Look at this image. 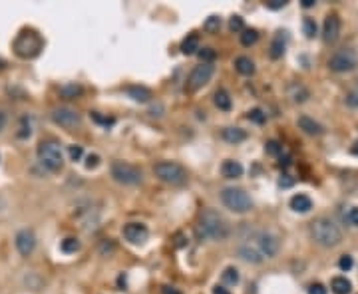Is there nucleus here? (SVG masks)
Returning <instances> with one entry per match:
<instances>
[{"label":"nucleus","mask_w":358,"mask_h":294,"mask_svg":"<svg viewBox=\"0 0 358 294\" xmlns=\"http://www.w3.org/2000/svg\"><path fill=\"white\" fill-rule=\"evenodd\" d=\"M199 235L211 241H225L229 237V225L215 209H205L199 217Z\"/></svg>","instance_id":"nucleus-1"},{"label":"nucleus","mask_w":358,"mask_h":294,"mask_svg":"<svg viewBox=\"0 0 358 294\" xmlns=\"http://www.w3.org/2000/svg\"><path fill=\"white\" fill-rule=\"evenodd\" d=\"M311 235H313V239H315L321 247H327V249L337 247V245L343 241L341 229H339L331 219H327V217H321V219L313 221V225H311Z\"/></svg>","instance_id":"nucleus-2"},{"label":"nucleus","mask_w":358,"mask_h":294,"mask_svg":"<svg viewBox=\"0 0 358 294\" xmlns=\"http://www.w3.org/2000/svg\"><path fill=\"white\" fill-rule=\"evenodd\" d=\"M12 48H14V52H16L18 58H22V60H32V58H36V56L42 52L44 40H42L40 34L34 32V30H22V32L16 36Z\"/></svg>","instance_id":"nucleus-3"},{"label":"nucleus","mask_w":358,"mask_h":294,"mask_svg":"<svg viewBox=\"0 0 358 294\" xmlns=\"http://www.w3.org/2000/svg\"><path fill=\"white\" fill-rule=\"evenodd\" d=\"M38 159H40V163H42L48 171H52V173H58V171H62V167H64L62 149H60V144L54 142V140L40 142V146H38Z\"/></svg>","instance_id":"nucleus-4"},{"label":"nucleus","mask_w":358,"mask_h":294,"mask_svg":"<svg viewBox=\"0 0 358 294\" xmlns=\"http://www.w3.org/2000/svg\"><path fill=\"white\" fill-rule=\"evenodd\" d=\"M221 201L223 205L233 211V213H247L253 209V201L251 197L243 191V189H237V187H227L221 191Z\"/></svg>","instance_id":"nucleus-5"},{"label":"nucleus","mask_w":358,"mask_h":294,"mask_svg":"<svg viewBox=\"0 0 358 294\" xmlns=\"http://www.w3.org/2000/svg\"><path fill=\"white\" fill-rule=\"evenodd\" d=\"M154 173L160 181L168 183V185H183L187 181V171L174 161H162L154 167Z\"/></svg>","instance_id":"nucleus-6"},{"label":"nucleus","mask_w":358,"mask_h":294,"mask_svg":"<svg viewBox=\"0 0 358 294\" xmlns=\"http://www.w3.org/2000/svg\"><path fill=\"white\" fill-rule=\"evenodd\" d=\"M112 177L122 185H140L144 179V173L136 165H130L126 161H116L112 165Z\"/></svg>","instance_id":"nucleus-7"},{"label":"nucleus","mask_w":358,"mask_h":294,"mask_svg":"<svg viewBox=\"0 0 358 294\" xmlns=\"http://www.w3.org/2000/svg\"><path fill=\"white\" fill-rule=\"evenodd\" d=\"M357 64H358V56H357V52L351 50V48H343V50H339V52L333 54V58L329 60V68H331L333 72H339V74L355 70Z\"/></svg>","instance_id":"nucleus-8"},{"label":"nucleus","mask_w":358,"mask_h":294,"mask_svg":"<svg viewBox=\"0 0 358 294\" xmlns=\"http://www.w3.org/2000/svg\"><path fill=\"white\" fill-rule=\"evenodd\" d=\"M213 72H215V66L213 64H199V66H195L193 68V72L189 74V80H187V88L191 90V92H197V90H201L209 80H211V76H213Z\"/></svg>","instance_id":"nucleus-9"},{"label":"nucleus","mask_w":358,"mask_h":294,"mask_svg":"<svg viewBox=\"0 0 358 294\" xmlns=\"http://www.w3.org/2000/svg\"><path fill=\"white\" fill-rule=\"evenodd\" d=\"M255 241H257V251L267 257V259H273L277 253H279V241L277 237H273L271 233H257L255 235Z\"/></svg>","instance_id":"nucleus-10"},{"label":"nucleus","mask_w":358,"mask_h":294,"mask_svg":"<svg viewBox=\"0 0 358 294\" xmlns=\"http://www.w3.org/2000/svg\"><path fill=\"white\" fill-rule=\"evenodd\" d=\"M14 243H16V249H18V253L22 257H30L34 253V249H36V235H34L32 229H22V231L16 233Z\"/></svg>","instance_id":"nucleus-11"},{"label":"nucleus","mask_w":358,"mask_h":294,"mask_svg":"<svg viewBox=\"0 0 358 294\" xmlns=\"http://www.w3.org/2000/svg\"><path fill=\"white\" fill-rule=\"evenodd\" d=\"M124 237L132 245H146V241L150 237V231H148V227L144 223H128L124 227Z\"/></svg>","instance_id":"nucleus-12"},{"label":"nucleus","mask_w":358,"mask_h":294,"mask_svg":"<svg viewBox=\"0 0 358 294\" xmlns=\"http://www.w3.org/2000/svg\"><path fill=\"white\" fill-rule=\"evenodd\" d=\"M52 120H54L58 126L68 128V130L80 126V116H78L74 110H70V108H58V110H54V112H52Z\"/></svg>","instance_id":"nucleus-13"},{"label":"nucleus","mask_w":358,"mask_h":294,"mask_svg":"<svg viewBox=\"0 0 358 294\" xmlns=\"http://www.w3.org/2000/svg\"><path fill=\"white\" fill-rule=\"evenodd\" d=\"M339 34H341V18L337 14H329L325 18V26H323V36H325V42H337L339 40Z\"/></svg>","instance_id":"nucleus-14"},{"label":"nucleus","mask_w":358,"mask_h":294,"mask_svg":"<svg viewBox=\"0 0 358 294\" xmlns=\"http://www.w3.org/2000/svg\"><path fill=\"white\" fill-rule=\"evenodd\" d=\"M289 205H291V209H293L295 213H309V211L313 209V201H311V197H309V195H303V193L291 197Z\"/></svg>","instance_id":"nucleus-15"},{"label":"nucleus","mask_w":358,"mask_h":294,"mask_svg":"<svg viewBox=\"0 0 358 294\" xmlns=\"http://www.w3.org/2000/svg\"><path fill=\"white\" fill-rule=\"evenodd\" d=\"M239 257H241L243 261H247V263H255V265H259V263L265 261V257L257 251V247H251L249 243H245V245L239 247Z\"/></svg>","instance_id":"nucleus-16"},{"label":"nucleus","mask_w":358,"mask_h":294,"mask_svg":"<svg viewBox=\"0 0 358 294\" xmlns=\"http://www.w3.org/2000/svg\"><path fill=\"white\" fill-rule=\"evenodd\" d=\"M221 173L225 179H239L243 175V165L239 161H233V159H227L223 165H221Z\"/></svg>","instance_id":"nucleus-17"},{"label":"nucleus","mask_w":358,"mask_h":294,"mask_svg":"<svg viewBox=\"0 0 358 294\" xmlns=\"http://www.w3.org/2000/svg\"><path fill=\"white\" fill-rule=\"evenodd\" d=\"M299 128L305 132V134H309V136H321L323 134V126L321 124H317L313 118H309V116H301L299 118Z\"/></svg>","instance_id":"nucleus-18"},{"label":"nucleus","mask_w":358,"mask_h":294,"mask_svg":"<svg viewBox=\"0 0 358 294\" xmlns=\"http://www.w3.org/2000/svg\"><path fill=\"white\" fill-rule=\"evenodd\" d=\"M126 94H128L134 102H140V104H146V102H150V98H152V92H150L148 88H144V86H128V88H126Z\"/></svg>","instance_id":"nucleus-19"},{"label":"nucleus","mask_w":358,"mask_h":294,"mask_svg":"<svg viewBox=\"0 0 358 294\" xmlns=\"http://www.w3.org/2000/svg\"><path fill=\"white\" fill-rule=\"evenodd\" d=\"M289 98L293 100V102H297V104H303V102H307L309 100V90L303 86V84H291L289 86Z\"/></svg>","instance_id":"nucleus-20"},{"label":"nucleus","mask_w":358,"mask_h":294,"mask_svg":"<svg viewBox=\"0 0 358 294\" xmlns=\"http://www.w3.org/2000/svg\"><path fill=\"white\" fill-rule=\"evenodd\" d=\"M223 140L229 144H241L247 140V132L241 128H225L223 130Z\"/></svg>","instance_id":"nucleus-21"},{"label":"nucleus","mask_w":358,"mask_h":294,"mask_svg":"<svg viewBox=\"0 0 358 294\" xmlns=\"http://www.w3.org/2000/svg\"><path fill=\"white\" fill-rule=\"evenodd\" d=\"M235 70L239 74H243V76H253L255 74V62L251 58H247V56H239L235 60Z\"/></svg>","instance_id":"nucleus-22"},{"label":"nucleus","mask_w":358,"mask_h":294,"mask_svg":"<svg viewBox=\"0 0 358 294\" xmlns=\"http://www.w3.org/2000/svg\"><path fill=\"white\" fill-rule=\"evenodd\" d=\"M331 289L335 294H351L353 291V285L347 277H335L333 283H331Z\"/></svg>","instance_id":"nucleus-23"},{"label":"nucleus","mask_w":358,"mask_h":294,"mask_svg":"<svg viewBox=\"0 0 358 294\" xmlns=\"http://www.w3.org/2000/svg\"><path fill=\"white\" fill-rule=\"evenodd\" d=\"M199 50V36L197 34H189L183 42H181V52L185 54V56H191V54H195Z\"/></svg>","instance_id":"nucleus-24"},{"label":"nucleus","mask_w":358,"mask_h":294,"mask_svg":"<svg viewBox=\"0 0 358 294\" xmlns=\"http://www.w3.org/2000/svg\"><path fill=\"white\" fill-rule=\"evenodd\" d=\"M215 106L219 108V110H223V112H229L231 110V96H229V92L227 90H217L215 92Z\"/></svg>","instance_id":"nucleus-25"},{"label":"nucleus","mask_w":358,"mask_h":294,"mask_svg":"<svg viewBox=\"0 0 358 294\" xmlns=\"http://www.w3.org/2000/svg\"><path fill=\"white\" fill-rule=\"evenodd\" d=\"M283 54H285V40H283V34L279 32V34L275 36L273 44H271V58H273V60H279Z\"/></svg>","instance_id":"nucleus-26"},{"label":"nucleus","mask_w":358,"mask_h":294,"mask_svg":"<svg viewBox=\"0 0 358 294\" xmlns=\"http://www.w3.org/2000/svg\"><path fill=\"white\" fill-rule=\"evenodd\" d=\"M239 281H241V277H239V271H237L235 267H227V269L223 271V283H225V285L235 287V285H239Z\"/></svg>","instance_id":"nucleus-27"},{"label":"nucleus","mask_w":358,"mask_h":294,"mask_svg":"<svg viewBox=\"0 0 358 294\" xmlns=\"http://www.w3.org/2000/svg\"><path fill=\"white\" fill-rule=\"evenodd\" d=\"M257 40H259V32L257 30H253V28H247V30H243V34H241V44L243 46H253V44H257Z\"/></svg>","instance_id":"nucleus-28"},{"label":"nucleus","mask_w":358,"mask_h":294,"mask_svg":"<svg viewBox=\"0 0 358 294\" xmlns=\"http://www.w3.org/2000/svg\"><path fill=\"white\" fill-rule=\"evenodd\" d=\"M60 94H62L64 98H68V100H74V98H78V96L82 94V86H78V84H68V86H64V88L60 90Z\"/></svg>","instance_id":"nucleus-29"},{"label":"nucleus","mask_w":358,"mask_h":294,"mask_svg":"<svg viewBox=\"0 0 358 294\" xmlns=\"http://www.w3.org/2000/svg\"><path fill=\"white\" fill-rule=\"evenodd\" d=\"M60 249H62L64 253H68V255H70V253H76V251H80V241L74 239V237H68V239L62 241Z\"/></svg>","instance_id":"nucleus-30"},{"label":"nucleus","mask_w":358,"mask_h":294,"mask_svg":"<svg viewBox=\"0 0 358 294\" xmlns=\"http://www.w3.org/2000/svg\"><path fill=\"white\" fill-rule=\"evenodd\" d=\"M345 100H347V104H349L351 108H357L358 110V80L351 86V90L347 92V98H345Z\"/></svg>","instance_id":"nucleus-31"},{"label":"nucleus","mask_w":358,"mask_h":294,"mask_svg":"<svg viewBox=\"0 0 358 294\" xmlns=\"http://www.w3.org/2000/svg\"><path fill=\"white\" fill-rule=\"evenodd\" d=\"M90 116H92V120H94L96 124H100V126H104V128H112V126L116 124V120H114V118L102 116V114H98V112H92Z\"/></svg>","instance_id":"nucleus-32"},{"label":"nucleus","mask_w":358,"mask_h":294,"mask_svg":"<svg viewBox=\"0 0 358 294\" xmlns=\"http://www.w3.org/2000/svg\"><path fill=\"white\" fill-rule=\"evenodd\" d=\"M199 58L203 64H213V60L217 58V52L213 48H203V50L199 48Z\"/></svg>","instance_id":"nucleus-33"},{"label":"nucleus","mask_w":358,"mask_h":294,"mask_svg":"<svg viewBox=\"0 0 358 294\" xmlns=\"http://www.w3.org/2000/svg\"><path fill=\"white\" fill-rule=\"evenodd\" d=\"M203 28H205L207 32H217V30L221 28V18H219V16H209V18L205 20Z\"/></svg>","instance_id":"nucleus-34"},{"label":"nucleus","mask_w":358,"mask_h":294,"mask_svg":"<svg viewBox=\"0 0 358 294\" xmlns=\"http://www.w3.org/2000/svg\"><path fill=\"white\" fill-rule=\"evenodd\" d=\"M265 151L269 153V155H273V157H277V155H281L283 153V146L277 142V140H271V142H267V146H265Z\"/></svg>","instance_id":"nucleus-35"},{"label":"nucleus","mask_w":358,"mask_h":294,"mask_svg":"<svg viewBox=\"0 0 358 294\" xmlns=\"http://www.w3.org/2000/svg\"><path fill=\"white\" fill-rule=\"evenodd\" d=\"M303 30H305L307 38H315V36H317V24H315V20L307 18V20L303 22Z\"/></svg>","instance_id":"nucleus-36"},{"label":"nucleus","mask_w":358,"mask_h":294,"mask_svg":"<svg viewBox=\"0 0 358 294\" xmlns=\"http://www.w3.org/2000/svg\"><path fill=\"white\" fill-rule=\"evenodd\" d=\"M251 122H255V124H263L265 120H267V116L263 114V110L261 108H253L251 112H249V116H247Z\"/></svg>","instance_id":"nucleus-37"},{"label":"nucleus","mask_w":358,"mask_h":294,"mask_svg":"<svg viewBox=\"0 0 358 294\" xmlns=\"http://www.w3.org/2000/svg\"><path fill=\"white\" fill-rule=\"evenodd\" d=\"M229 28H231L233 32H243V30H245L243 18H241V16H233V18L229 20Z\"/></svg>","instance_id":"nucleus-38"},{"label":"nucleus","mask_w":358,"mask_h":294,"mask_svg":"<svg viewBox=\"0 0 358 294\" xmlns=\"http://www.w3.org/2000/svg\"><path fill=\"white\" fill-rule=\"evenodd\" d=\"M68 155H70L72 161H80L82 155H84V149H82V146H70L68 147Z\"/></svg>","instance_id":"nucleus-39"},{"label":"nucleus","mask_w":358,"mask_h":294,"mask_svg":"<svg viewBox=\"0 0 358 294\" xmlns=\"http://www.w3.org/2000/svg\"><path fill=\"white\" fill-rule=\"evenodd\" d=\"M86 169H96L98 165H100V155H96V153H90L88 157H86Z\"/></svg>","instance_id":"nucleus-40"},{"label":"nucleus","mask_w":358,"mask_h":294,"mask_svg":"<svg viewBox=\"0 0 358 294\" xmlns=\"http://www.w3.org/2000/svg\"><path fill=\"white\" fill-rule=\"evenodd\" d=\"M339 267H341V271H351L353 269V257L351 255H343L341 261H339Z\"/></svg>","instance_id":"nucleus-41"},{"label":"nucleus","mask_w":358,"mask_h":294,"mask_svg":"<svg viewBox=\"0 0 358 294\" xmlns=\"http://www.w3.org/2000/svg\"><path fill=\"white\" fill-rule=\"evenodd\" d=\"M309 294H327V289L321 285V283H313V285H309Z\"/></svg>","instance_id":"nucleus-42"},{"label":"nucleus","mask_w":358,"mask_h":294,"mask_svg":"<svg viewBox=\"0 0 358 294\" xmlns=\"http://www.w3.org/2000/svg\"><path fill=\"white\" fill-rule=\"evenodd\" d=\"M287 6V0H267V8L271 10H281Z\"/></svg>","instance_id":"nucleus-43"},{"label":"nucleus","mask_w":358,"mask_h":294,"mask_svg":"<svg viewBox=\"0 0 358 294\" xmlns=\"http://www.w3.org/2000/svg\"><path fill=\"white\" fill-rule=\"evenodd\" d=\"M347 219H349V223H351V225H355V227H358V207H353V209L349 211V215H347Z\"/></svg>","instance_id":"nucleus-44"},{"label":"nucleus","mask_w":358,"mask_h":294,"mask_svg":"<svg viewBox=\"0 0 358 294\" xmlns=\"http://www.w3.org/2000/svg\"><path fill=\"white\" fill-rule=\"evenodd\" d=\"M185 245H187V243H185V237H183L181 233H178V235H176V247L181 249V247H185Z\"/></svg>","instance_id":"nucleus-45"},{"label":"nucleus","mask_w":358,"mask_h":294,"mask_svg":"<svg viewBox=\"0 0 358 294\" xmlns=\"http://www.w3.org/2000/svg\"><path fill=\"white\" fill-rule=\"evenodd\" d=\"M213 294H231L229 293V289H225V287H213Z\"/></svg>","instance_id":"nucleus-46"},{"label":"nucleus","mask_w":358,"mask_h":294,"mask_svg":"<svg viewBox=\"0 0 358 294\" xmlns=\"http://www.w3.org/2000/svg\"><path fill=\"white\" fill-rule=\"evenodd\" d=\"M162 294H181L178 289H174V287H164L162 289Z\"/></svg>","instance_id":"nucleus-47"},{"label":"nucleus","mask_w":358,"mask_h":294,"mask_svg":"<svg viewBox=\"0 0 358 294\" xmlns=\"http://www.w3.org/2000/svg\"><path fill=\"white\" fill-rule=\"evenodd\" d=\"M279 185H281V187H289V185H293V179H289V175H285V177L279 181Z\"/></svg>","instance_id":"nucleus-48"},{"label":"nucleus","mask_w":358,"mask_h":294,"mask_svg":"<svg viewBox=\"0 0 358 294\" xmlns=\"http://www.w3.org/2000/svg\"><path fill=\"white\" fill-rule=\"evenodd\" d=\"M4 126H6V114L0 110V132L4 130Z\"/></svg>","instance_id":"nucleus-49"},{"label":"nucleus","mask_w":358,"mask_h":294,"mask_svg":"<svg viewBox=\"0 0 358 294\" xmlns=\"http://www.w3.org/2000/svg\"><path fill=\"white\" fill-rule=\"evenodd\" d=\"M303 6H305V8H311V6H315V0H303Z\"/></svg>","instance_id":"nucleus-50"},{"label":"nucleus","mask_w":358,"mask_h":294,"mask_svg":"<svg viewBox=\"0 0 358 294\" xmlns=\"http://www.w3.org/2000/svg\"><path fill=\"white\" fill-rule=\"evenodd\" d=\"M351 151H353V155H357V157H358V142H355V144H353Z\"/></svg>","instance_id":"nucleus-51"},{"label":"nucleus","mask_w":358,"mask_h":294,"mask_svg":"<svg viewBox=\"0 0 358 294\" xmlns=\"http://www.w3.org/2000/svg\"><path fill=\"white\" fill-rule=\"evenodd\" d=\"M4 207H6V203H4V199H2V197H0V213H2V211H4Z\"/></svg>","instance_id":"nucleus-52"}]
</instances>
